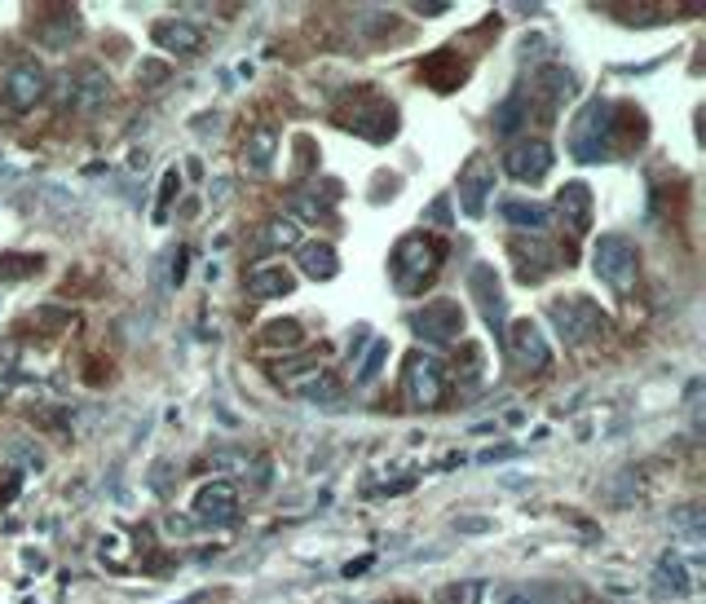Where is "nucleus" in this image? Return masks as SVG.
<instances>
[{
  "instance_id": "nucleus-1",
  "label": "nucleus",
  "mask_w": 706,
  "mask_h": 604,
  "mask_svg": "<svg viewBox=\"0 0 706 604\" xmlns=\"http://www.w3.org/2000/svg\"><path fill=\"white\" fill-rule=\"evenodd\" d=\"M442 261H446V244H442V238L415 229V234H402L398 244H393V252H389V279H393V287L402 296H424L433 287Z\"/></svg>"
},
{
  "instance_id": "nucleus-2",
  "label": "nucleus",
  "mask_w": 706,
  "mask_h": 604,
  "mask_svg": "<svg viewBox=\"0 0 706 604\" xmlns=\"http://www.w3.org/2000/svg\"><path fill=\"white\" fill-rule=\"evenodd\" d=\"M336 125L367 142H389L398 133V106L376 88H349L336 102Z\"/></svg>"
},
{
  "instance_id": "nucleus-3",
  "label": "nucleus",
  "mask_w": 706,
  "mask_h": 604,
  "mask_svg": "<svg viewBox=\"0 0 706 604\" xmlns=\"http://www.w3.org/2000/svg\"><path fill=\"white\" fill-rule=\"evenodd\" d=\"M614 151V102L592 97L569 125V155L578 164H597Z\"/></svg>"
},
{
  "instance_id": "nucleus-4",
  "label": "nucleus",
  "mask_w": 706,
  "mask_h": 604,
  "mask_svg": "<svg viewBox=\"0 0 706 604\" xmlns=\"http://www.w3.org/2000/svg\"><path fill=\"white\" fill-rule=\"evenodd\" d=\"M548 318L556 322L561 340L574 344V348L592 344V340H601L610 331V313L592 296H556V300H548Z\"/></svg>"
},
{
  "instance_id": "nucleus-5",
  "label": "nucleus",
  "mask_w": 706,
  "mask_h": 604,
  "mask_svg": "<svg viewBox=\"0 0 706 604\" xmlns=\"http://www.w3.org/2000/svg\"><path fill=\"white\" fill-rule=\"evenodd\" d=\"M592 270L610 292L632 296L636 279H640V252H636V244L627 234H601L597 248H592Z\"/></svg>"
},
{
  "instance_id": "nucleus-6",
  "label": "nucleus",
  "mask_w": 706,
  "mask_h": 604,
  "mask_svg": "<svg viewBox=\"0 0 706 604\" xmlns=\"http://www.w3.org/2000/svg\"><path fill=\"white\" fill-rule=\"evenodd\" d=\"M402 393H407V398H411V406H420V411L442 406V398H446V367H442V357H437V353L415 348V353L407 357Z\"/></svg>"
},
{
  "instance_id": "nucleus-7",
  "label": "nucleus",
  "mask_w": 706,
  "mask_h": 604,
  "mask_svg": "<svg viewBox=\"0 0 706 604\" xmlns=\"http://www.w3.org/2000/svg\"><path fill=\"white\" fill-rule=\"evenodd\" d=\"M45 88H49L45 67H40L36 58H19V62L5 71V80H0V102H5L10 115H27V110L45 97Z\"/></svg>"
},
{
  "instance_id": "nucleus-8",
  "label": "nucleus",
  "mask_w": 706,
  "mask_h": 604,
  "mask_svg": "<svg viewBox=\"0 0 706 604\" xmlns=\"http://www.w3.org/2000/svg\"><path fill=\"white\" fill-rule=\"evenodd\" d=\"M411 331L428 344H455L463 335V305L450 300V296H437V300H428L424 309L411 313Z\"/></svg>"
},
{
  "instance_id": "nucleus-9",
  "label": "nucleus",
  "mask_w": 706,
  "mask_h": 604,
  "mask_svg": "<svg viewBox=\"0 0 706 604\" xmlns=\"http://www.w3.org/2000/svg\"><path fill=\"white\" fill-rule=\"evenodd\" d=\"M491 190H495V164H491V155L473 151V155H468V164L459 168V208H463L468 221H482Z\"/></svg>"
},
{
  "instance_id": "nucleus-10",
  "label": "nucleus",
  "mask_w": 706,
  "mask_h": 604,
  "mask_svg": "<svg viewBox=\"0 0 706 604\" xmlns=\"http://www.w3.org/2000/svg\"><path fill=\"white\" fill-rule=\"evenodd\" d=\"M574 75L569 71H561V67H548V71H539L526 88H521V97H526V106H539L543 115L539 119H552L569 97H574Z\"/></svg>"
},
{
  "instance_id": "nucleus-11",
  "label": "nucleus",
  "mask_w": 706,
  "mask_h": 604,
  "mask_svg": "<svg viewBox=\"0 0 706 604\" xmlns=\"http://www.w3.org/2000/svg\"><path fill=\"white\" fill-rule=\"evenodd\" d=\"M67 80H71V84H67V106H71L75 115H97V110L110 102V80H106L102 67L84 62V67H75V75H67Z\"/></svg>"
},
{
  "instance_id": "nucleus-12",
  "label": "nucleus",
  "mask_w": 706,
  "mask_h": 604,
  "mask_svg": "<svg viewBox=\"0 0 706 604\" xmlns=\"http://www.w3.org/2000/svg\"><path fill=\"white\" fill-rule=\"evenodd\" d=\"M80 32V14L71 5H40L32 14V36L45 45V49H67L71 36Z\"/></svg>"
},
{
  "instance_id": "nucleus-13",
  "label": "nucleus",
  "mask_w": 706,
  "mask_h": 604,
  "mask_svg": "<svg viewBox=\"0 0 706 604\" xmlns=\"http://www.w3.org/2000/svg\"><path fill=\"white\" fill-rule=\"evenodd\" d=\"M508 252H513V265H517V279L521 283H543L552 270L565 265L561 257H552V248L543 244V238H513Z\"/></svg>"
},
{
  "instance_id": "nucleus-14",
  "label": "nucleus",
  "mask_w": 706,
  "mask_h": 604,
  "mask_svg": "<svg viewBox=\"0 0 706 604\" xmlns=\"http://www.w3.org/2000/svg\"><path fill=\"white\" fill-rule=\"evenodd\" d=\"M504 340H508V353L521 362V367H530V371H548L552 348H548L543 331H539L530 318H517V322L504 331Z\"/></svg>"
},
{
  "instance_id": "nucleus-15",
  "label": "nucleus",
  "mask_w": 706,
  "mask_h": 604,
  "mask_svg": "<svg viewBox=\"0 0 706 604\" xmlns=\"http://www.w3.org/2000/svg\"><path fill=\"white\" fill-rule=\"evenodd\" d=\"M195 517L208 525H234L239 521V490L230 481H212V486L195 495Z\"/></svg>"
},
{
  "instance_id": "nucleus-16",
  "label": "nucleus",
  "mask_w": 706,
  "mask_h": 604,
  "mask_svg": "<svg viewBox=\"0 0 706 604\" xmlns=\"http://www.w3.org/2000/svg\"><path fill=\"white\" fill-rule=\"evenodd\" d=\"M468 292H473V300L482 305V318L491 322V331H499V327H504V292H499L495 265L478 261L473 270H468Z\"/></svg>"
},
{
  "instance_id": "nucleus-17",
  "label": "nucleus",
  "mask_w": 706,
  "mask_h": 604,
  "mask_svg": "<svg viewBox=\"0 0 706 604\" xmlns=\"http://www.w3.org/2000/svg\"><path fill=\"white\" fill-rule=\"evenodd\" d=\"M468 80V62L459 58V49H437L420 62V84L437 88V93H455Z\"/></svg>"
},
{
  "instance_id": "nucleus-18",
  "label": "nucleus",
  "mask_w": 706,
  "mask_h": 604,
  "mask_svg": "<svg viewBox=\"0 0 706 604\" xmlns=\"http://www.w3.org/2000/svg\"><path fill=\"white\" fill-rule=\"evenodd\" d=\"M504 168H508V177L534 186V181H543V177L552 173V146H548V142H517V146L504 155Z\"/></svg>"
},
{
  "instance_id": "nucleus-19",
  "label": "nucleus",
  "mask_w": 706,
  "mask_h": 604,
  "mask_svg": "<svg viewBox=\"0 0 706 604\" xmlns=\"http://www.w3.org/2000/svg\"><path fill=\"white\" fill-rule=\"evenodd\" d=\"M151 40L164 49V54H177V58H195L203 49V32L186 19H160L151 27Z\"/></svg>"
},
{
  "instance_id": "nucleus-20",
  "label": "nucleus",
  "mask_w": 706,
  "mask_h": 604,
  "mask_svg": "<svg viewBox=\"0 0 706 604\" xmlns=\"http://www.w3.org/2000/svg\"><path fill=\"white\" fill-rule=\"evenodd\" d=\"M244 287L257 296V300H279V296H292L296 292V274L279 261H261L244 274Z\"/></svg>"
},
{
  "instance_id": "nucleus-21",
  "label": "nucleus",
  "mask_w": 706,
  "mask_h": 604,
  "mask_svg": "<svg viewBox=\"0 0 706 604\" xmlns=\"http://www.w3.org/2000/svg\"><path fill=\"white\" fill-rule=\"evenodd\" d=\"M556 212L569 221L574 238L592 229V190H587V181H565L561 194H556Z\"/></svg>"
},
{
  "instance_id": "nucleus-22",
  "label": "nucleus",
  "mask_w": 706,
  "mask_h": 604,
  "mask_svg": "<svg viewBox=\"0 0 706 604\" xmlns=\"http://www.w3.org/2000/svg\"><path fill=\"white\" fill-rule=\"evenodd\" d=\"M296 265H301V274L314 279V283H331V279L340 274L336 248L322 244V238H314V244H301V248H296Z\"/></svg>"
},
{
  "instance_id": "nucleus-23",
  "label": "nucleus",
  "mask_w": 706,
  "mask_h": 604,
  "mask_svg": "<svg viewBox=\"0 0 706 604\" xmlns=\"http://www.w3.org/2000/svg\"><path fill=\"white\" fill-rule=\"evenodd\" d=\"M645 110L640 106H632V102H623V106H614V151H636L640 142H645Z\"/></svg>"
},
{
  "instance_id": "nucleus-24",
  "label": "nucleus",
  "mask_w": 706,
  "mask_h": 604,
  "mask_svg": "<svg viewBox=\"0 0 706 604\" xmlns=\"http://www.w3.org/2000/svg\"><path fill=\"white\" fill-rule=\"evenodd\" d=\"M274 151H279V133H274V129H252V138L244 142V164H248L252 173H270Z\"/></svg>"
},
{
  "instance_id": "nucleus-25",
  "label": "nucleus",
  "mask_w": 706,
  "mask_h": 604,
  "mask_svg": "<svg viewBox=\"0 0 706 604\" xmlns=\"http://www.w3.org/2000/svg\"><path fill=\"white\" fill-rule=\"evenodd\" d=\"M499 216H504V221H513L517 229H530V234L548 229V208L526 203V199H504V203H499Z\"/></svg>"
},
{
  "instance_id": "nucleus-26",
  "label": "nucleus",
  "mask_w": 706,
  "mask_h": 604,
  "mask_svg": "<svg viewBox=\"0 0 706 604\" xmlns=\"http://www.w3.org/2000/svg\"><path fill=\"white\" fill-rule=\"evenodd\" d=\"M482 376H486V353H482V344H463L459 357H455V380H459V389H478Z\"/></svg>"
},
{
  "instance_id": "nucleus-27",
  "label": "nucleus",
  "mask_w": 706,
  "mask_h": 604,
  "mask_svg": "<svg viewBox=\"0 0 706 604\" xmlns=\"http://www.w3.org/2000/svg\"><path fill=\"white\" fill-rule=\"evenodd\" d=\"M261 344L266 348H301L305 344V327L296 318H274V322H266Z\"/></svg>"
},
{
  "instance_id": "nucleus-28",
  "label": "nucleus",
  "mask_w": 706,
  "mask_h": 604,
  "mask_svg": "<svg viewBox=\"0 0 706 604\" xmlns=\"http://www.w3.org/2000/svg\"><path fill=\"white\" fill-rule=\"evenodd\" d=\"M45 270V257H32V252H5L0 257V283H23L32 274Z\"/></svg>"
},
{
  "instance_id": "nucleus-29",
  "label": "nucleus",
  "mask_w": 706,
  "mask_h": 604,
  "mask_svg": "<svg viewBox=\"0 0 706 604\" xmlns=\"http://www.w3.org/2000/svg\"><path fill=\"white\" fill-rule=\"evenodd\" d=\"M261 248H266V252L301 248V225H296L292 216H279V221H270V225H266V234H261Z\"/></svg>"
},
{
  "instance_id": "nucleus-30",
  "label": "nucleus",
  "mask_w": 706,
  "mask_h": 604,
  "mask_svg": "<svg viewBox=\"0 0 706 604\" xmlns=\"http://www.w3.org/2000/svg\"><path fill=\"white\" fill-rule=\"evenodd\" d=\"M526 115H530V106H526V97H521V88H517V93L495 110V133H499V138H513V133L526 125Z\"/></svg>"
},
{
  "instance_id": "nucleus-31",
  "label": "nucleus",
  "mask_w": 706,
  "mask_h": 604,
  "mask_svg": "<svg viewBox=\"0 0 706 604\" xmlns=\"http://www.w3.org/2000/svg\"><path fill=\"white\" fill-rule=\"evenodd\" d=\"M658 582H662V587H671L675 595H684V591H689V578H684V565H680L675 556H662V560H658Z\"/></svg>"
},
{
  "instance_id": "nucleus-32",
  "label": "nucleus",
  "mask_w": 706,
  "mask_h": 604,
  "mask_svg": "<svg viewBox=\"0 0 706 604\" xmlns=\"http://www.w3.org/2000/svg\"><path fill=\"white\" fill-rule=\"evenodd\" d=\"M385 357H389V340H376L372 353H367V362L358 367V376H353V380H358V384H372V380L380 376V367H385Z\"/></svg>"
},
{
  "instance_id": "nucleus-33",
  "label": "nucleus",
  "mask_w": 706,
  "mask_h": 604,
  "mask_svg": "<svg viewBox=\"0 0 706 604\" xmlns=\"http://www.w3.org/2000/svg\"><path fill=\"white\" fill-rule=\"evenodd\" d=\"M181 194V173L177 168H168L164 173V181H160V203H155V221H164L168 216V208H173V199Z\"/></svg>"
},
{
  "instance_id": "nucleus-34",
  "label": "nucleus",
  "mask_w": 706,
  "mask_h": 604,
  "mask_svg": "<svg viewBox=\"0 0 706 604\" xmlns=\"http://www.w3.org/2000/svg\"><path fill=\"white\" fill-rule=\"evenodd\" d=\"M32 322H40L45 331H67V327H75V313H67V309H49V305H45V309H36V313H32Z\"/></svg>"
},
{
  "instance_id": "nucleus-35",
  "label": "nucleus",
  "mask_w": 706,
  "mask_h": 604,
  "mask_svg": "<svg viewBox=\"0 0 706 604\" xmlns=\"http://www.w3.org/2000/svg\"><path fill=\"white\" fill-rule=\"evenodd\" d=\"M468 600H473V587H468V582H450V587L437 591L433 604H468Z\"/></svg>"
},
{
  "instance_id": "nucleus-36",
  "label": "nucleus",
  "mask_w": 706,
  "mask_h": 604,
  "mask_svg": "<svg viewBox=\"0 0 706 604\" xmlns=\"http://www.w3.org/2000/svg\"><path fill=\"white\" fill-rule=\"evenodd\" d=\"M164 80H168V67H164V62H142V67H138V84L160 88Z\"/></svg>"
},
{
  "instance_id": "nucleus-37",
  "label": "nucleus",
  "mask_w": 706,
  "mask_h": 604,
  "mask_svg": "<svg viewBox=\"0 0 706 604\" xmlns=\"http://www.w3.org/2000/svg\"><path fill=\"white\" fill-rule=\"evenodd\" d=\"M314 164V142L309 138H296V177H305Z\"/></svg>"
},
{
  "instance_id": "nucleus-38",
  "label": "nucleus",
  "mask_w": 706,
  "mask_h": 604,
  "mask_svg": "<svg viewBox=\"0 0 706 604\" xmlns=\"http://www.w3.org/2000/svg\"><path fill=\"white\" fill-rule=\"evenodd\" d=\"M296 212L318 216V221H331V208H327V203H318V199H296Z\"/></svg>"
},
{
  "instance_id": "nucleus-39",
  "label": "nucleus",
  "mask_w": 706,
  "mask_h": 604,
  "mask_svg": "<svg viewBox=\"0 0 706 604\" xmlns=\"http://www.w3.org/2000/svg\"><path fill=\"white\" fill-rule=\"evenodd\" d=\"M446 212H450V199H437V203L428 208V216H433L437 225H450V221H446Z\"/></svg>"
},
{
  "instance_id": "nucleus-40",
  "label": "nucleus",
  "mask_w": 706,
  "mask_h": 604,
  "mask_svg": "<svg viewBox=\"0 0 706 604\" xmlns=\"http://www.w3.org/2000/svg\"><path fill=\"white\" fill-rule=\"evenodd\" d=\"M420 14H428V19H437V14H446L450 5H446V0H428V5H415Z\"/></svg>"
},
{
  "instance_id": "nucleus-41",
  "label": "nucleus",
  "mask_w": 706,
  "mask_h": 604,
  "mask_svg": "<svg viewBox=\"0 0 706 604\" xmlns=\"http://www.w3.org/2000/svg\"><path fill=\"white\" fill-rule=\"evenodd\" d=\"M508 604H526V595H513V600H508Z\"/></svg>"
},
{
  "instance_id": "nucleus-42",
  "label": "nucleus",
  "mask_w": 706,
  "mask_h": 604,
  "mask_svg": "<svg viewBox=\"0 0 706 604\" xmlns=\"http://www.w3.org/2000/svg\"><path fill=\"white\" fill-rule=\"evenodd\" d=\"M5 389H10V384H5V380H0V398H5Z\"/></svg>"
},
{
  "instance_id": "nucleus-43",
  "label": "nucleus",
  "mask_w": 706,
  "mask_h": 604,
  "mask_svg": "<svg viewBox=\"0 0 706 604\" xmlns=\"http://www.w3.org/2000/svg\"><path fill=\"white\" fill-rule=\"evenodd\" d=\"M398 604H411V600H398Z\"/></svg>"
}]
</instances>
